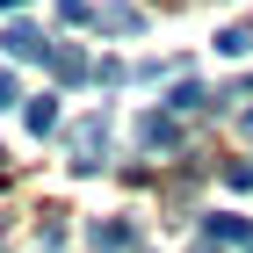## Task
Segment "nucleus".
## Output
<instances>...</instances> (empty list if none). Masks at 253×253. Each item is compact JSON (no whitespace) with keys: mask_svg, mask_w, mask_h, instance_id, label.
Wrapping results in <instances>:
<instances>
[{"mask_svg":"<svg viewBox=\"0 0 253 253\" xmlns=\"http://www.w3.org/2000/svg\"><path fill=\"white\" fill-rule=\"evenodd\" d=\"M51 73H58L65 87H80V80L94 73V58H87V51H80V43H58V51H51Z\"/></svg>","mask_w":253,"mask_h":253,"instance_id":"423d86ee","label":"nucleus"},{"mask_svg":"<svg viewBox=\"0 0 253 253\" xmlns=\"http://www.w3.org/2000/svg\"><path fill=\"white\" fill-rule=\"evenodd\" d=\"M137 145H145V152H181V123H174V116H159V109H152V116L137 123Z\"/></svg>","mask_w":253,"mask_h":253,"instance_id":"39448f33","label":"nucleus"},{"mask_svg":"<svg viewBox=\"0 0 253 253\" xmlns=\"http://www.w3.org/2000/svg\"><path fill=\"white\" fill-rule=\"evenodd\" d=\"M87 239H94V253H130V246H137V232L123 224V217H109V224H94Z\"/></svg>","mask_w":253,"mask_h":253,"instance_id":"0eeeda50","label":"nucleus"},{"mask_svg":"<svg viewBox=\"0 0 253 253\" xmlns=\"http://www.w3.org/2000/svg\"><path fill=\"white\" fill-rule=\"evenodd\" d=\"M167 109H174V116H195V109H210V94H203L195 80H181L174 94H167Z\"/></svg>","mask_w":253,"mask_h":253,"instance_id":"9d476101","label":"nucleus"},{"mask_svg":"<svg viewBox=\"0 0 253 253\" xmlns=\"http://www.w3.org/2000/svg\"><path fill=\"white\" fill-rule=\"evenodd\" d=\"M109 167V116L73 123V174H101Z\"/></svg>","mask_w":253,"mask_h":253,"instance_id":"f257e3e1","label":"nucleus"},{"mask_svg":"<svg viewBox=\"0 0 253 253\" xmlns=\"http://www.w3.org/2000/svg\"><path fill=\"white\" fill-rule=\"evenodd\" d=\"M188 253H224V246H210V239H195V246H188Z\"/></svg>","mask_w":253,"mask_h":253,"instance_id":"ddd939ff","label":"nucleus"},{"mask_svg":"<svg viewBox=\"0 0 253 253\" xmlns=\"http://www.w3.org/2000/svg\"><path fill=\"white\" fill-rule=\"evenodd\" d=\"M203 239L210 246H253V224L239 210H217V217H203Z\"/></svg>","mask_w":253,"mask_h":253,"instance_id":"20e7f679","label":"nucleus"},{"mask_svg":"<svg viewBox=\"0 0 253 253\" xmlns=\"http://www.w3.org/2000/svg\"><path fill=\"white\" fill-rule=\"evenodd\" d=\"M94 29H101V37H137L145 15H137L130 0H101V7H94Z\"/></svg>","mask_w":253,"mask_h":253,"instance_id":"7ed1b4c3","label":"nucleus"},{"mask_svg":"<svg viewBox=\"0 0 253 253\" xmlns=\"http://www.w3.org/2000/svg\"><path fill=\"white\" fill-rule=\"evenodd\" d=\"M0 43H7V58H22V65H37V58H51V51H58L37 22H7V29H0Z\"/></svg>","mask_w":253,"mask_h":253,"instance_id":"f03ea898","label":"nucleus"},{"mask_svg":"<svg viewBox=\"0 0 253 253\" xmlns=\"http://www.w3.org/2000/svg\"><path fill=\"white\" fill-rule=\"evenodd\" d=\"M0 7H29V0H0Z\"/></svg>","mask_w":253,"mask_h":253,"instance_id":"2eb2a0df","label":"nucleus"},{"mask_svg":"<svg viewBox=\"0 0 253 253\" xmlns=\"http://www.w3.org/2000/svg\"><path fill=\"white\" fill-rule=\"evenodd\" d=\"M7 101H15V73H0V109H7Z\"/></svg>","mask_w":253,"mask_h":253,"instance_id":"f8f14e48","label":"nucleus"},{"mask_svg":"<svg viewBox=\"0 0 253 253\" xmlns=\"http://www.w3.org/2000/svg\"><path fill=\"white\" fill-rule=\"evenodd\" d=\"M22 123H29L37 137H51V130H58V94H29V109H22Z\"/></svg>","mask_w":253,"mask_h":253,"instance_id":"6e6552de","label":"nucleus"},{"mask_svg":"<svg viewBox=\"0 0 253 253\" xmlns=\"http://www.w3.org/2000/svg\"><path fill=\"white\" fill-rule=\"evenodd\" d=\"M224 181H232V188H253V159H239V167H224Z\"/></svg>","mask_w":253,"mask_h":253,"instance_id":"9b49d317","label":"nucleus"},{"mask_svg":"<svg viewBox=\"0 0 253 253\" xmlns=\"http://www.w3.org/2000/svg\"><path fill=\"white\" fill-rule=\"evenodd\" d=\"M246 253H253V246H246Z\"/></svg>","mask_w":253,"mask_h":253,"instance_id":"dca6fc26","label":"nucleus"},{"mask_svg":"<svg viewBox=\"0 0 253 253\" xmlns=\"http://www.w3.org/2000/svg\"><path fill=\"white\" fill-rule=\"evenodd\" d=\"M239 130H246V137H253V109H246V116H239Z\"/></svg>","mask_w":253,"mask_h":253,"instance_id":"4468645a","label":"nucleus"},{"mask_svg":"<svg viewBox=\"0 0 253 253\" xmlns=\"http://www.w3.org/2000/svg\"><path fill=\"white\" fill-rule=\"evenodd\" d=\"M253 51V22H232V29H217V58H246Z\"/></svg>","mask_w":253,"mask_h":253,"instance_id":"1a4fd4ad","label":"nucleus"}]
</instances>
